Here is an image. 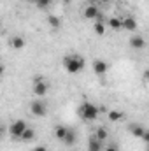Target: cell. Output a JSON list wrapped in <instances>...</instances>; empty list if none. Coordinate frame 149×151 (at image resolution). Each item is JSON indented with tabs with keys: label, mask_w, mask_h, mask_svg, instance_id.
<instances>
[{
	"label": "cell",
	"mask_w": 149,
	"mask_h": 151,
	"mask_svg": "<svg viewBox=\"0 0 149 151\" xmlns=\"http://www.w3.org/2000/svg\"><path fill=\"white\" fill-rule=\"evenodd\" d=\"M63 69L69 74H77L84 69V58L79 55H67L63 56Z\"/></svg>",
	"instance_id": "6da1fadb"
},
{
	"label": "cell",
	"mask_w": 149,
	"mask_h": 151,
	"mask_svg": "<svg viewBox=\"0 0 149 151\" xmlns=\"http://www.w3.org/2000/svg\"><path fill=\"white\" fill-rule=\"evenodd\" d=\"M79 116L84 121H95L98 118V107L91 102H82V106L79 107Z\"/></svg>",
	"instance_id": "7a4b0ae2"
},
{
	"label": "cell",
	"mask_w": 149,
	"mask_h": 151,
	"mask_svg": "<svg viewBox=\"0 0 149 151\" xmlns=\"http://www.w3.org/2000/svg\"><path fill=\"white\" fill-rule=\"evenodd\" d=\"M47 90H49V83H47L42 76H37V77L34 79V88H32L34 95H37V97H44V95L47 93Z\"/></svg>",
	"instance_id": "3957f363"
},
{
	"label": "cell",
	"mask_w": 149,
	"mask_h": 151,
	"mask_svg": "<svg viewBox=\"0 0 149 151\" xmlns=\"http://www.w3.org/2000/svg\"><path fill=\"white\" fill-rule=\"evenodd\" d=\"M27 127H28V125H27V121H25V119H16V121H12V123H11V127H9V134H11V137L19 139Z\"/></svg>",
	"instance_id": "277c9868"
},
{
	"label": "cell",
	"mask_w": 149,
	"mask_h": 151,
	"mask_svg": "<svg viewBox=\"0 0 149 151\" xmlns=\"http://www.w3.org/2000/svg\"><path fill=\"white\" fill-rule=\"evenodd\" d=\"M30 113L34 114V116H37V118L46 116V114H47V106H46V102H42V100H34V102L30 104Z\"/></svg>",
	"instance_id": "5b68a950"
},
{
	"label": "cell",
	"mask_w": 149,
	"mask_h": 151,
	"mask_svg": "<svg viewBox=\"0 0 149 151\" xmlns=\"http://www.w3.org/2000/svg\"><path fill=\"white\" fill-rule=\"evenodd\" d=\"M121 28L123 30H128V32H135L139 28V23L133 16H123L121 18Z\"/></svg>",
	"instance_id": "8992f818"
},
{
	"label": "cell",
	"mask_w": 149,
	"mask_h": 151,
	"mask_svg": "<svg viewBox=\"0 0 149 151\" xmlns=\"http://www.w3.org/2000/svg\"><path fill=\"white\" fill-rule=\"evenodd\" d=\"M107 70H109V63H107L105 60H95V62H93V72L97 76L107 74Z\"/></svg>",
	"instance_id": "52a82bcc"
},
{
	"label": "cell",
	"mask_w": 149,
	"mask_h": 151,
	"mask_svg": "<svg viewBox=\"0 0 149 151\" xmlns=\"http://www.w3.org/2000/svg\"><path fill=\"white\" fill-rule=\"evenodd\" d=\"M9 46L12 49L19 51V49H23L27 46V40H25V37H21V35H12V37L9 39Z\"/></svg>",
	"instance_id": "ba28073f"
},
{
	"label": "cell",
	"mask_w": 149,
	"mask_h": 151,
	"mask_svg": "<svg viewBox=\"0 0 149 151\" xmlns=\"http://www.w3.org/2000/svg\"><path fill=\"white\" fill-rule=\"evenodd\" d=\"M130 47L132 49H144L146 47V39L142 37V35H139V34L132 35L130 37Z\"/></svg>",
	"instance_id": "9c48e42d"
},
{
	"label": "cell",
	"mask_w": 149,
	"mask_h": 151,
	"mask_svg": "<svg viewBox=\"0 0 149 151\" xmlns=\"http://www.w3.org/2000/svg\"><path fill=\"white\" fill-rule=\"evenodd\" d=\"M84 18L86 19H97V16L100 14V11H98V5H93V4H88L86 7H84Z\"/></svg>",
	"instance_id": "30bf717a"
},
{
	"label": "cell",
	"mask_w": 149,
	"mask_h": 151,
	"mask_svg": "<svg viewBox=\"0 0 149 151\" xmlns=\"http://www.w3.org/2000/svg\"><path fill=\"white\" fill-rule=\"evenodd\" d=\"M34 137H35V130H34V128H30V127H27V128H25V132L21 134L19 141H23V142H30V141H34Z\"/></svg>",
	"instance_id": "8fae6325"
},
{
	"label": "cell",
	"mask_w": 149,
	"mask_h": 151,
	"mask_svg": "<svg viewBox=\"0 0 149 151\" xmlns=\"http://www.w3.org/2000/svg\"><path fill=\"white\" fill-rule=\"evenodd\" d=\"M128 128H130V134H132L133 137H142L144 132H146V128H144L142 125H139V123H137V125H130Z\"/></svg>",
	"instance_id": "7c38bea8"
},
{
	"label": "cell",
	"mask_w": 149,
	"mask_h": 151,
	"mask_svg": "<svg viewBox=\"0 0 149 151\" xmlns=\"http://www.w3.org/2000/svg\"><path fill=\"white\" fill-rule=\"evenodd\" d=\"M62 141L65 142V146H72V144L75 142V134H74V130H72V128H69V130H67V134H65V137H63Z\"/></svg>",
	"instance_id": "4fadbf2b"
},
{
	"label": "cell",
	"mask_w": 149,
	"mask_h": 151,
	"mask_svg": "<svg viewBox=\"0 0 149 151\" xmlns=\"http://www.w3.org/2000/svg\"><path fill=\"white\" fill-rule=\"evenodd\" d=\"M47 25L51 27V28H60L62 27V19L58 18V16H54V14H51V16H47Z\"/></svg>",
	"instance_id": "5bb4252c"
},
{
	"label": "cell",
	"mask_w": 149,
	"mask_h": 151,
	"mask_svg": "<svg viewBox=\"0 0 149 151\" xmlns=\"http://www.w3.org/2000/svg\"><path fill=\"white\" fill-rule=\"evenodd\" d=\"M107 25L111 27L112 30H121V18H117V16H112L107 19Z\"/></svg>",
	"instance_id": "9a60e30c"
},
{
	"label": "cell",
	"mask_w": 149,
	"mask_h": 151,
	"mask_svg": "<svg viewBox=\"0 0 149 151\" xmlns=\"http://www.w3.org/2000/svg\"><path fill=\"white\" fill-rule=\"evenodd\" d=\"M67 130H69V128H67L65 125H56V127H54V135H56V139H60V141H62V139L65 137Z\"/></svg>",
	"instance_id": "2e32d148"
},
{
	"label": "cell",
	"mask_w": 149,
	"mask_h": 151,
	"mask_svg": "<svg viewBox=\"0 0 149 151\" xmlns=\"http://www.w3.org/2000/svg\"><path fill=\"white\" fill-rule=\"evenodd\" d=\"M107 118H109L111 121H114V123H116V121H121V119L125 118V114H123V113H119V111H109Z\"/></svg>",
	"instance_id": "e0dca14e"
},
{
	"label": "cell",
	"mask_w": 149,
	"mask_h": 151,
	"mask_svg": "<svg viewBox=\"0 0 149 151\" xmlns=\"http://www.w3.org/2000/svg\"><path fill=\"white\" fill-rule=\"evenodd\" d=\"M35 5H37V9H40V11H46V9H49L53 5V0H37Z\"/></svg>",
	"instance_id": "ac0fdd59"
},
{
	"label": "cell",
	"mask_w": 149,
	"mask_h": 151,
	"mask_svg": "<svg viewBox=\"0 0 149 151\" xmlns=\"http://www.w3.org/2000/svg\"><path fill=\"white\" fill-rule=\"evenodd\" d=\"M93 30H95L97 35H104V34H105V25L100 23V21H95V23H93Z\"/></svg>",
	"instance_id": "d6986e66"
},
{
	"label": "cell",
	"mask_w": 149,
	"mask_h": 151,
	"mask_svg": "<svg viewBox=\"0 0 149 151\" xmlns=\"http://www.w3.org/2000/svg\"><path fill=\"white\" fill-rule=\"evenodd\" d=\"M95 139L100 141V142H104V141L107 139V130H105L104 127H100V128L97 130V134H95Z\"/></svg>",
	"instance_id": "ffe728a7"
},
{
	"label": "cell",
	"mask_w": 149,
	"mask_h": 151,
	"mask_svg": "<svg viewBox=\"0 0 149 151\" xmlns=\"http://www.w3.org/2000/svg\"><path fill=\"white\" fill-rule=\"evenodd\" d=\"M90 151H100V141H97L95 137L90 139Z\"/></svg>",
	"instance_id": "44dd1931"
},
{
	"label": "cell",
	"mask_w": 149,
	"mask_h": 151,
	"mask_svg": "<svg viewBox=\"0 0 149 151\" xmlns=\"http://www.w3.org/2000/svg\"><path fill=\"white\" fill-rule=\"evenodd\" d=\"M105 151H117V148H116V144H111V146L105 148Z\"/></svg>",
	"instance_id": "7402d4cb"
},
{
	"label": "cell",
	"mask_w": 149,
	"mask_h": 151,
	"mask_svg": "<svg viewBox=\"0 0 149 151\" xmlns=\"http://www.w3.org/2000/svg\"><path fill=\"white\" fill-rule=\"evenodd\" d=\"M4 74H5V65H4V63H0V77H2Z\"/></svg>",
	"instance_id": "603a6c76"
},
{
	"label": "cell",
	"mask_w": 149,
	"mask_h": 151,
	"mask_svg": "<svg viewBox=\"0 0 149 151\" xmlns=\"http://www.w3.org/2000/svg\"><path fill=\"white\" fill-rule=\"evenodd\" d=\"M34 151H47V148H46V146H37Z\"/></svg>",
	"instance_id": "cb8c5ba5"
},
{
	"label": "cell",
	"mask_w": 149,
	"mask_h": 151,
	"mask_svg": "<svg viewBox=\"0 0 149 151\" xmlns=\"http://www.w3.org/2000/svg\"><path fill=\"white\" fill-rule=\"evenodd\" d=\"M142 139H144V141H149V132H148V130L144 132V135H142Z\"/></svg>",
	"instance_id": "d4e9b609"
},
{
	"label": "cell",
	"mask_w": 149,
	"mask_h": 151,
	"mask_svg": "<svg viewBox=\"0 0 149 151\" xmlns=\"http://www.w3.org/2000/svg\"><path fill=\"white\" fill-rule=\"evenodd\" d=\"M111 0H98V4H109Z\"/></svg>",
	"instance_id": "484cf974"
},
{
	"label": "cell",
	"mask_w": 149,
	"mask_h": 151,
	"mask_svg": "<svg viewBox=\"0 0 149 151\" xmlns=\"http://www.w3.org/2000/svg\"><path fill=\"white\" fill-rule=\"evenodd\" d=\"M90 4H93V5H97V4H98V0H90Z\"/></svg>",
	"instance_id": "4316f807"
},
{
	"label": "cell",
	"mask_w": 149,
	"mask_h": 151,
	"mask_svg": "<svg viewBox=\"0 0 149 151\" xmlns=\"http://www.w3.org/2000/svg\"><path fill=\"white\" fill-rule=\"evenodd\" d=\"M2 135H4V127L0 125V137H2Z\"/></svg>",
	"instance_id": "83f0119b"
},
{
	"label": "cell",
	"mask_w": 149,
	"mask_h": 151,
	"mask_svg": "<svg viewBox=\"0 0 149 151\" xmlns=\"http://www.w3.org/2000/svg\"><path fill=\"white\" fill-rule=\"evenodd\" d=\"M27 2H30V4H35V2H37V0H27Z\"/></svg>",
	"instance_id": "f1b7e54d"
},
{
	"label": "cell",
	"mask_w": 149,
	"mask_h": 151,
	"mask_svg": "<svg viewBox=\"0 0 149 151\" xmlns=\"http://www.w3.org/2000/svg\"><path fill=\"white\" fill-rule=\"evenodd\" d=\"M62 2H65V4H69V2H70V0H62Z\"/></svg>",
	"instance_id": "f546056e"
},
{
	"label": "cell",
	"mask_w": 149,
	"mask_h": 151,
	"mask_svg": "<svg viewBox=\"0 0 149 151\" xmlns=\"http://www.w3.org/2000/svg\"><path fill=\"white\" fill-rule=\"evenodd\" d=\"M0 28H2V21H0Z\"/></svg>",
	"instance_id": "4dcf8cb0"
}]
</instances>
